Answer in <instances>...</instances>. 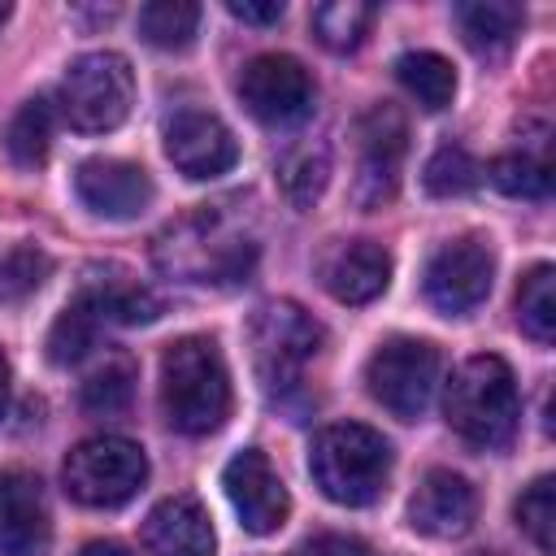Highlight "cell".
<instances>
[{
	"instance_id": "6da1fadb",
	"label": "cell",
	"mask_w": 556,
	"mask_h": 556,
	"mask_svg": "<svg viewBox=\"0 0 556 556\" xmlns=\"http://www.w3.org/2000/svg\"><path fill=\"white\" fill-rule=\"evenodd\" d=\"M161 408L178 434H213L230 417V374L213 339L187 334L161 356Z\"/></svg>"
},
{
	"instance_id": "7a4b0ae2",
	"label": "cell",
	"mask_w": 556,
	"mask_h": 556,
	"mask_svg": "<svg viewBox=\"0 0 556 556\" xmlns=\"http://www.w3.org/2000/svg\"><path fill=\"white\" fill-rule=\"evenodd\" d=\"M443 417L447 426L478 452H500L513 443L517 421H521V400H517V378L513 369L482 352L469 356L443 391Z\"/></svg>"
},
{
	"instance_id": "3957f363",
	"label": "cell",
	"mask_w": 556,
	"mask_h": 556,
	"mask_svg": "<svg viewBox=\"0 0 556 556\" xmlns=\"http://www.w3.org/2000/svg\"><path fill=\"white\" fill-rule=\"evenodd\" d=\"M308 473L330 504L365 508V504L382 500V491L391 482V443L361 421L326 426L313 439Z\"/></svg>"
},
{
	"instance_id": "277c9868",
	"label": "cell",
	"mask_w": 556,
	"mask_h": 556,
	"mask_svg": "<svg viewBox=\"0 0 556 556\" xmlns=\"http://www.w3.org/2000/svg\"><path fill=\"white\" fill-rule=\"evenodd\" d=\"M130 104H135V74L122 52H83L56 87L61 117L83 135L117 130L130 117Z\"/></svg>"
},
{
	"instance_id": "5b68a950",
	"label": "cell",
	"mask_w": 556,
	"mask_h": 556,
	"mask_svg": "<svg viewBox=\"0 0 556 556\" xmlns=\"http://www.w3.org/2000/svg\"><path fill=\"white\" fill-rule=\"evenodd\" d=\"M65 495L83 508H122L130 504L148 482V456L139 443L100 434L78 443L61 465Z\"/></svg>"
},
{
	"instance_id": "8992f818",
	"label": "cell",
	"mask_w": 556,
	"mask_h": 556,
	"mask_svg": "<svg viewBox=\"0 0 556 556\" xmlns=\"http://www.w3.org/2000/svg\"><path fill=\"white\" fill-rule=\"evenodd\" d=\"M369 395L400 421H417L439 387V348L430 339H387L365 365Z\"/></svg>"
},
{
	"instance_id": "52a82bcc",
	"label": "cell",
	"mask_w": 556,
	"mask_h": 556,
	"mask_svg": "<svg viewBox=\"0 0 556 556\" xmlns=\"http://www.w3.org/2000/svg\"><path fill=\"white\" fill-rule=\"evenodd\" d=\"M491 278H495V252H491V243L478 239V235H460V239L443 243L426 261L421 295H426V304L434 313L465 317V313H473L486 300Z\"/></svg>"
},
{
	"instance_id": "ba28073f",
	"label": "cell",
	"mask_w": 556,
	"mask_h": 556,
	"mask_svg": "<svg viewBox=\"0 0 556 556\" xmlns=\"http://www.w3.org/2000/svg\"><path fill=\"white\" fill-rule=\"evenodd\" d=\"M317 348H321V326L291 300H274L252 317V356L269 391L291 387L300 369L317 356Z\"/></svg>"
},
{
	"instance_id": "9c48e42d",
	"label": "cell",
	"mask_w": 556,
	"mask_h": 556,
	"mask_svg": "<svg viewBox=\"0 0 556 556\" xmlns=\"http://www.w3.org/2000/svg\"><path fill=\"white\" fill-rule=\"evenodd\" d=\"M313 74L287 52H261L239 70V100L265 126H295L313 113Z\"/></svg>"
},
{
	"instance_id": "30bf717a",
	"label": "cell",
	"mask_w": 556,
	"mask_h": 556,
	"mask_svg": "<svg viewBox=\"0 0 556 556\" xmlns=\"http://www.w3.org/2000/svg\"><path fill=\"white\" fill-rule=\"evenodd\" d=\"M404 152H408V126L400 109L374 104L356 122V182L352 195L361 208H382L400 191L404 174Z\"/></svg>"
},
{
	"instance_id": "8fae6325",
	"label": "cell",
	"mask_w": 556,
	"mask_h": 556,
	"mask_svg": "<svg viewBox=\"0 0 556 556\" xmlns=\"http://www.w3.org/2000/svg\"><path fill=\"white\" fill-rule=\"evenodd\" d=\"M222 486H226V500L248 534L265 539V534L282 530V521L291 513V495L265 452L243 447L239 456H230V465L222 469Z\"/></svg>"
},
{
	"instance_id": "7c38bea8",
	"label": "cell",
	"mask_w": 556,
	"mask_h": 556,
	"mask_svg": "<svg viewBox=\"0 0 556 556\" xmlns=\"http://www.w3.org/2000/svg\"><path fill=\"white\" fill-rule=\"evenodd\" d=\"M74 191L78 200L109 222H130L156 200V182L143 165L117 161V156H91L74 169Z\"/></svg>"
},
{
	"instance_id": "4fadbf2b",
	"label": "cell",
	"mask_w": 556,
	"mask_h": 556,
	"mask_svg": "<svg viewBox=\"0 0 556 556\" xmlns=\"http://www.w3.org/2000/svg\"><path fill=\"white\" fill-rule=\"evenodd\" d=\"M165 156L187 178H217V174L235 169L239 139L230 135V126L217 113L187 109L165 126Z\"/></svg>"
},
{
	"instance_id": "5bb4252c",
	"label": "cell",
	"mask_w": 556,
	"mask_h": 556,
	"mask_svg": "<svg viewBox=\"0 0 556 556\" xmlns=\"http://www.w3.org/2000/svg\"><path fill=\"white\" fill-rule=\"evenodd\" d=\"M52 521L35 473L0 469V556H48Z\"/></svg>"
},
{
	"instance_id": "9a60e30c",
	"label": "cell",
	"mask_w": 556,
	"mask_h": 556,
	"mask_svg": "<svg viewBox=\"0 0 556 556\" xmlns=\"http://www.w3.org/2000/svg\"><path fill=\"white\" fill-rule=\"evenodd\" d=\"M478 517V491L469 478L452 469H430L413 500H408V526L426 539H460Z\"/></svg>"
},
{
	"instance_id": "2e32d148",
	"label": "cell",
	"mask_w": 556,
	"mask_h": 556,
	"mask_svg": "<svg viewBox=\"0 0 556 556\" xmlns=\"http://www.w3.org/2000/svg\"><path fill=\"white\" fill-rule=\"evenodd\" d=\"M143 547L148 556H213L217 534L195 495H169L148 513Z\"/></svg>"
},
{
	"instance_id": "e0dca14e",
	"label": "cell",
	"mask_w": 556,
	"mask_h": 556,
	"mask_svg": "<svg viewBox=\"0 0 556 556\" xmlns=\"http://www.w3.org/2000/svg\"><path fill=\"white\" fill-rule=\"evenodd\" d=\"M391 282V256L374 239H352L326 252L321 261V287L339 304H369Z\"/></svg>"
},
{
	"instance_id": "ac0fdd59",
	"label": "cell",
	"mask_w": 556,
	"mask_h": 556,
	"mask_svg": "<svg viewBox=\"0 0 556 556\" xmlns=\"http://www.w3.org/2000/svg\"><path fill=\"white\" fill-rule=\"evenodd\" d=\"M104 321H113V317H109V304H104V287H100V291H83L78 300H70L65 313H61V317L52 321V330H48V361H52V365H74V361H83V356L96 348Z\"/></svg>"
},
{
	"instance_id": "d6986e66",
	"label": "cell",
	"mask_w": 556,
	"mask_h": 556,
	"mask_svg": "<svg viewBox=\"0 0 556 556\" xmlns=\"http://www.w3.org/2000/svg\"><path fill=\"white\" fill-rule=\"evenodd\" d=\"M456 22L473 52H500L526 26V9L508 0H478V4H456Z\"/></svg>"
},
{
	"instance_id": "ffe728a7",
	"label": "cell",
	"mask_w": 556,
	"mask_h": 556,
	"mask_svg": "<svg viewBox=\"0 0 556 556\" xmlns=\"http://www.w3.org/2000/svg\"><path fill=\"white\" fill-rule=\"evenodd\" d=\"M395 78H400L404 91H408L421 109H430V113L447 109L452 96H456V70H452V61L439 56V52H404V56L395 61Z\"/></svg>"
},
{
	"instance_id": "44dd1931",
	"label": "cell",
	"mask_w": 556,
	"mask_h": 556,
	"mask_svg": "<svg viewBox=\"0 0 556 556\" xmlns=\"http://www.w3.org/2000/svg\"><path fill=\"white\" fill-rule=\"evenodd\" d=\"M330 178V152L326 143H295L278 161V187L295 208H313Z\"/></svg>"
},
{
	"instance_id": "7402d4cb",
	"label": "cell",
	"mask_w": 556,
	"mask_h": 556,
	"mask_svg": "<svg viewBox=\"0 0 556 556\" xmlns=\"http://www.w3.org/2000/svg\"><path fill=\"white\" fill-rule=\"evenodd\" d=\"M195 30H200V4H191V0H152L139 9V35L152 48L182 52V48H191Z\"/></svg>"
},
{
	"instance_id": "603a6c76",
	"label": "cell",
	"mask_w": 556,
	"mask_h": 556,
	"mask_svg": "<svg viewBox=\"0 0 556 556\" xmlns=\"http://www.w3.org/2000/svg\"><path fill=\"white\" fill-rule=\"evenodd\" d=\"M374 26V4L365 0H326L313 9V35L330 52H356Z\"/></svg>"
},
{
	"instance_id": "cb8c5ba5",
	"label": "cell",
	"mask_w": 556,
	"mask_h": 556,
	"mask_svg": "<svg viewBox=\"0 0 556 556\" xmlns=\"http://www.w3.org/2000/svg\"><path fill=\"white\" fill-rule=\"evenodd\" d=\"M517 326L534 343L556 339V269L552 265H534L521 278V287H517Z\"/></svg>"
},
{
	"instance_id": "d4e9b609",
	"label": "cell",
	"mask_w": 556,
	"mask_h": 556,
	"mask_svg": "<svg viewBox=\"0 0 556 556\" xmlns=\"http://www.w3.org/2000/svg\"><path fill=\"white\" fill-rule=\"evenodd\" d=\"M4 148L9 156L22 165V169H35L48 161V148H52V104L48 100H26L9 130H4Z\"/></svg>"
},
{
	"instance_id": "484cf974",
	"label": "cell",
	"mask_w": 556,
	"mask_h": 556,
	"mask_svg": "<svg viewBox=\"0 0 556 556\" xmlns=\"http://www.w3.org/2000/svg\"><path fill=\"white\" fill-rule=\"evenodd\" d=\"M130 395H135V365H130V356H113V361H104L83 382V395L78 400H83L87 413L113 417V413H122L130 404Z\"/></svg>"
},
{
	"instance_id": "4316f807",
	"label": "cell",
	"mask_w": 556,
	"mask_h": 556,
	"mask_svg": "<svg viewBox=\"0 0 556 556\" xmlns=\"http://www.w3.org/2000/svg\"><path fill=\"white\" fill-rule=\"evenodd\" d=\"M478 178H482L478 161H473L465 148H456V143H443V148L426 161V169H421V187H426L430 195H443V200L473 191Z\"/></svg>"
},
{
	"instance_id": "83f0119b",
	"label": "cell",
	"mask_w": 556,
	"mask_h": 556,
	"mask_svg": "<svg viewBox=\"0 0 556 556\" xmlns=\"http://www.w3.org/2000/svg\"><path fill=\"white\" fill-rule=\"evenodd\" d=\"M491 182L504 195H521V200H543L552 191V169L547 156H530V152H504L491 161Z\"/></svg>"
},
{
	"instance_id": "f1b7e54d",
	"label": "cell",
	"mask_w": 556,
	"mask_h": 556,
	"mask_svg": "<svg viewBox=\"0 0 556 556\" xmlns=\"http://www.w3.org/2000/svg\"><path fill=\"white\" fill-rule=\"evenodd\" d=\"M517 526L530 534V543L543 556H552V547H556V482L547 473L534 478L521 491V500H517Z\"/></svg>"
},
{
	"instance_id": "f546056e",
	"label": "cell",
	"mask_w": 556,
	"mask_h": 556,
	"mask_svg": "<svg viewBox=\"0 0 556 556\" xmlns=\"http://www.w3.org/2000/svg\"><path fill=\"white\" fill-rule=\"evenodd\" d=\"M48 274H52V256H48V252H39L35 243L13 248V252L0 261V304H17V300H26L30 291L43 287Z\"/></svg>"
},
{
	"instance_id": "4dcf8cb0",
	"label": "cell",
	"mask_w": 556,
	"mask_h": 556,
	"mask_svg": "<svg viewBox=\"0 0 556 556\" xmlns=\"http://www.w3.org/2000/svg\"><path fill=\"white\" fill-rule=\"evenodd\" d=\"M230 9V17H239V22H252V26H274V22H282V0H230L226 4Z\"/></svg>"
},
{
	"instance_id": "1f68e13d",
	"label": "cell",
	"mask_w": 556,
	"mask_h": 556,
	"mask_svg": "<svg viewBox=\"0 0 556 556\" xmlns=\"http://www.w3.org/2000/svg\"><path fill=\"white\" fill-rule=\"evenodd\" d=\"M308 556H365V547L356 539H339V534H326V539H313L304 547Z\"/></svg>"
},
{
	"instance_id": "d6a6232c",
	"label": "cell",
	"mask_w": 556,
	"mask_h": 556,
	"mask_svg": "<svg viewBox=\"0 0 556 556\" xmlns=\"http://www.w3.org/2000/svg\"><path fill=\"white\" fill-rule=\"evenodd\" d=\"M78 556H130L122 543H113V539H96V543H87Z\"/></svg>"
},
{
	"instance_id": "836d02e7",
	"label": "cell",
	"mask_w": 556,
	"mask_h": 556,
	"mask_svg": "<svg viewBox=\"0 0 556 556\" xmlns=\"http://www.w3.org/2000/svg\"><path fill=\"white\" fill-rule=\"evenodd\" d=\"M4 408H9V361L0 352V417H4Z\"/></svg>"
},
{
	"instance_id": "e575fe53",
	"label": "cell",
	"mask_w": 556,
	"mask_h": 556,
	"mask_svg": "<svg viewBox=\"0 0 556 556\" xmlns=\"http://www.w3.org/2000/svg\"><path fill=\"white\" fill-rule=\"evenodd\" d=\"M9 13H13V9H9V4H4V0H0V26H4V22H9Z\"/></svg>"
}]
</instances>
